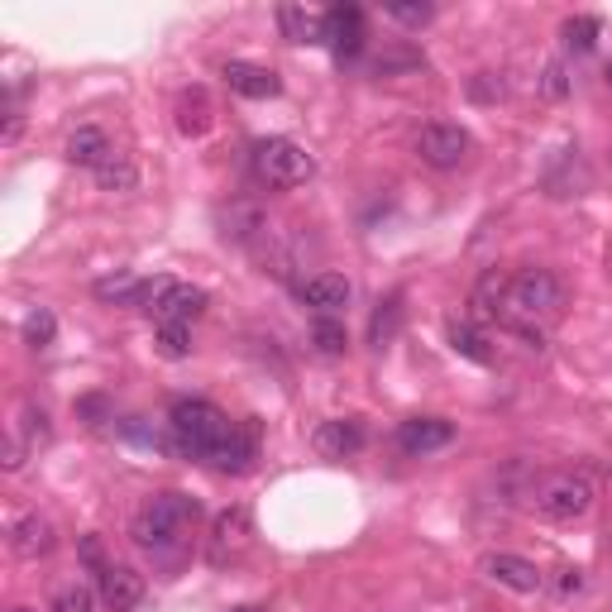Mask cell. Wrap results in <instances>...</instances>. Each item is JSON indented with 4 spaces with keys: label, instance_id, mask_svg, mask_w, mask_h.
I'll list each match as a JSON object with an SVG mask.
<instances>
[{
    "label": "cell",
    "instance_id": "obj_1",
    "mask_svg": "<svg viewBox=\"0 0 612 612\" xmlns=\"http://www.w3.org/2000/svg\"><path fill=\"white\" fill-rule=\"evenodd\" d=\"M570 306V287L551 268H517L507 278V302L497 326L522 335L526 349H545V326H555Z\"/></svg>",
    "mask_w": 612,
    "mask_h": 612
},
{
    "label": "cell",
    "instance_id": "obj_2",
    "mask_svg": "<svg viewBox=\"0 0 612 612\" xmlns=\"http://www.w3.org/2000/svg\"><path fill=\"white\" fill-rule=\"evenodd\" d=\"M201 517V503L197 497H187V493H154L149 503H144L135 512V522H130V536L144 555H154V560H177L187 551V531L191 522Z\"/></svg>",
    "mask_w": 612,
    "mask_h": 612
},
{
    "label": "cell",
    "instance_id": "obj_3",
    "mask_svg": "<svg viewBox=\"0 0 612 612\" xmlns=\"http://www.w3.org/2000/svg\"><path fill=\"white\" fill-rule=\"evenodd\" d=\"M230 431H235V422L206 397H182V402H172V412H168V441L177 455H187V460H216V450L230 441Z\"/></svg>",
    "mask_w": 612,
    "mask_h": 612
},
{
    "label": "cell",
    "instance_id": "obj_4",
    "mask_svg": "<svg viewBox=\"0 0 612 612\" xmlns=\"http://www.w3.org/2000/svg\"><path fill=\"white\" fill-rule=\"evenodd\" d=\"M526 503L545 522H579L593 512V503H599V483H593L584 470H555V474L531 483Z\"/></svg>",
    "mask_w": 612,
    "mask_h": 612
},
{
    "label": "cell",
    "instance_id": "obj_5",
    "mask_svg": "<svg viewBox=\"0 0 612 612\" xmlns=\"http://www.w3.org/2000/svg\"><path fill=\"white\" fill-rule=\"evenodd\" d=\"M249 168H254V177H259L264 187H273V191H293V187H302V182H312L316 158L306 154L297 139L273 135V139H259V144H254Z\"/></svg>",
    "mask_w": 612,
    "mask_h": 612
},
{
    "label": "cell",
    "instance_id": "obj_6",
    "mask_svg": "<svg viewBox=\"0 0 612 612\" xmlns=\"http://www.w3.org/2000/svg\"><path fill=\"white\" fill-rule=\"evenodd\" d=\"M474 154V139L464 125H450V120H431L416 130V158L436 172H455L464 158Z\"/></svg>",
    "mask_w": 612,
    "mask_h": 612
},
{
    "label": "cell",
    "instance_id": "obj_7",
    "mask_svg": "<svg viewBox=\"0 0 612 612\" xmlns=\"http://www.w3.org/2000/svg\"><path fill=\"white\" fill-rule=\"evenodd\" d=\"M144 302H149V316L158 320V326H191L201 312H206V293L191 283H172V278H154L149 293H144Z\"/></svg>",
    "mask_w": 612,
    "mask_h": 612
},
{
    "label": "cell",
    "instance_id": "obj_8",
    "mask_svg": "<svg viewBox=\"0 0 612 612\" xmlns=\"http://www.w3.org/2000/svg\"><path fill=\"white\" fill-rule=\"evenodd\" d=\"M249 541H254L249 507H225V512H216L211 536H206V560H211L216 570H225V565H235V560L249 551Z\"/></svg>",
    "mask_w": 612,
    "mask_h": 612
},
{
    "label": "cell",
    "instance_id": "obj_9",
    "mask_svg": "<svg viewBox=\"0 0 612 612\" xmlns=\"http://www.w3.org/2000/svg\"><path fill=\"white\" fill-rule=\"evenodd\" d=\"M320 43H330L335 58H354L364 48V10L359 6H330L320 14Z\"/></svg>",
    "mask_w": 612,
    "mask_h": 612
},
{
    "label": "cell",
    "instance_id": "obj_10",
    "mask_svg": "<svg viewBox=\"0 0 612 612\" xmlns=\"http://www.w3.org/2000/svg\"><path fill=\"white\" fill-rule=\"evenodd\" d=\"M450 441H455V426H450L445 416H407V422L397 426V450L412 460L436 455V450H445Z\"/></svg>",
    "mask_w": 612,
    "mask_h": 612
},
{
    "label": "cell",
    "instance_id": "obj_11",
    "mask_svg": "<svg viewBox=\"0 0 612 612\" xmlns=\"http://www.w3.org/2000/svg\"><path fill=\"white\" fill-rule=\"evenodd\" d=\"M349 297H354V287H349L345 273H312V278L297 283V302L312 306L316 316H340L349 306Z\"/></svg>",
    "mask_w": 612,
    "mask_h": 612
},
{
    "label": "cell",
    "instance_id": "obj_12",
    "mask_svg": "<svg viewBox=\"0 0 612 612\" xmlns=\"http://www.w3.org/2000/svg\"><path fill=\"white\" fill-rule=\"evenodd\" d=\"M312 445H316V455H326V460H349L368 445V431H364L359 416H330V422L316 426Z\"/></svg>",
    "mask_w": 612,
    "mask_h": 612
},
{
    "label": "cell",
    "instance_id": "obj_13",
    "mask_svg": "<svg viewBox=\"0 0 612 612\" xmlns=\"http://www.w3.org/2000/svg\"><path fill=\"white\" fill-rule=\"evenodd\" d=\"M483 574L493 579L497 589H512V593H541V584H545V574L531 565V560H522V555H512V551H493V555H483V565H478Z\"/></svg>",
    "mask_w": 612,
    "mask_h": 612
},
{
    "label": "cell",
    "instance_id": "obj_14",
    "mask_svg": "<svg viewBox=\"0 0 612 612\" xmlns=\"http://www.w3.org/2000/svg\"><path fill=\"white\" fill-rule=\"evenodd\" d=\"M53 545H58V526L48 522L43 512H24V517H14L10 551L20 560H43V555H53Z\"/></svg>",
    "mask_w": 612,
    "mask_h": 612
},
{
    "label": "cell",
    "instance_id": "obj_15",
    "mask_svg": "<svg viewBox=\"0 0 612 612\" xmlns=\"http://www.w3.org/2000/svg\"><path fill=\"white\" fill-rule=\"evenodd\" d=\"M225 87L235 96H245V101H268V96L283 91V77L273 68H259V62H225Z\"/></svg>",
    "mask_w": 612,
    "mask_h": 612
},
{
    "label": "cell",
    "instance_id": "obj_16",
    "mask_svg": "<svg viewBox=\"0 0 612 612\" xmlns=\"http://www.w3.org/2000/svg\"><path fill=\"white\" fill-rule=\"evenodd\" d=\"M96 593H101V603L110 612H135L144 603V579L130 565H101V584H96Z\"/></svg>",
    "mask_w": 612,
    "mask_h": 612
},
{
    "label": "cell",
    "instance_id": "obj_17",
    "mask_svg": "<svg viewBox=\"0 0 612 612\" xmlns=\"http://www.w3.org/2000/svg\"><path fill=\"white\" fill-rule=\"evenodd\" d=\"M254 460H259V426H254V422H235L230 441L216 450L211 464H216L220 474H249Z\"/></svg>",
    "mask_w": 612,
    "mask_h": 612
},
{
    "label": "cell",
    "instance_id": "obj_18",
    "mask_svg": "<svg viewBox=\"0 0 612 612\" xmlns=\"http://www.w3.org/2000/svg\"><path fill=\"white\" fill-rule=\"evenodd\" d=\"M220 235L235 239V245H259V239H268V216L259 201H235L220 211Z\"/></svg>",
    "mask_w": 612,
    "mask_h": 612
},
{
    "label": "cell",
    "instance_id": "obj_19",
    "mask_svg": "<svg viewBox=\"0 0 612 612\" xmlns=\"http://www.w3.org/2000/svg\"><path fill=\"white\" fill-rule=\"evenodd\" d=\"M62 154H68V164L91 168V172H96V168H101L116 149H110V135L101 130V125H82V130H72V135H68V149H62Z\"/></svg>",
    "mask_w": 612,
    "mask_h": 612
},
{
    "label": "cell",
    "instance_id": "obj_20",
    "mask_svg": "<svg viewBox=\"0 0 612 612\" xmlns=\"http://www.w3.org/2000/svg\"><path fill=\"white\" fill-rule=\"evenodd\" d=\"M177 130H182L187 139H201L206 130H211V101H206L201 87L182 91V101H177Z\"/></svg>",
    "mask_w": 612,
    "mask_h": 612
},
{
    "label": "cell",
    "instance_id": "obj_21",
    "mask_svg": "<svg viewBox=\"0 0 612 612\" xmlns=\"http://www.w3.org/2000/svg\"><path fill=\"white\" fill-rule=\"evenodd\" d=\"M445 330H450V345H455L464 359H474V364H493V359H497V349H488V335H483L474 320H460V316H455Z\"/></svg>",
    "mask_w": 612,
    "mask_h": 612
},
{
    "label": "cell",
    "instance_id": "obj_22",
    "mask_svg": "<svg viewBox=\"0 0 612 612\" xmlns=\"http://www.w3.org/2000/svg\"><path fill=\"white\" fill-rule=\"evenodd\" d=\"M278 24H283V39H293V43H320V14H312V10L283 6V10H278Z\"/></svg>",
    "mask_w": 612,
    "mask_h": 612
},
{
    "label": "cell",
    "instance_id": "obj_23",
    "mask_svg": "<svg viewBox=\"0 0 612 612\" xmlns=\"http://www.w3.org/2000/svg\"><path fill=\"white\" fill-rule=\"evenodd\" d=\"M91 177L101 182V191H135V187H139V168H135L125 154H110Z\"/></svg>",
    "mask_w": 612,
    "mask_h": 612
},
{
    "label": "cell",
    "instance_id": "obj_24",
    "mask_svg": "<svg viewBox=\"0 0 612 612\" xmlns=\"http://www.w3.org/2000/svg\"><path fill=\"white\" fill-rule=\"evenodd\" d=\"M91 293L101 297V302H144L149 283H139L135 273H110V278H96Z\"/></svg>",
    "mask_w": 612,
    "mask_h": 612
},
{
    "label": "cell",
    "instance_id": "obj_25",
    "mask_svg": "<svg viewBox=\"0 0 612 612\" xmlns=\"http://www.w3.org/2000/svg\"><path fill=\"white\" fill-rule=\"evenodd\" d=\"M312 345H316V354L335 359V354H345L349 335H345V326H340L335 316H316V320H312Z\"/></svg>",
    "mask_w": 612,
    "mask_h": 612
},
{
    "label": "cell",
    "instance_id": "obj_26",
    "mask_svg": "<svg viewBox=\"0 0 612 612\" xmlns=\"http://www.w3.org/2000/svg\"><path fill=\"white\" fill-rule=\"evenodd\" d=\"M599 34H603V24L593 20V14H574V20H565V48L570 53H593V48H599Z\"/></svg>",
    "mask_w": 612,
    "mask_h": 612
},
{
    "label": "cell",
    "instance_id": "obj_27",
    "mask_svg": "<svg viewBox=\"0 0 612 612\" xmlns=\"http://www.w3.org/2000/svg\"><path fill=\"white\" fill-rule=\"evenodd\" d=\"M397 326H402V297H388V302H378V312H374V320H368V340H374L378 349L393 340L397 335Z\"/></svg>",
    "mask_w": 612,
    "mask_h": 612
},
{
    "label": "cell",
    "instance_id": "obj_28",
    "mask_svg": "<svg viewBox=\"0 0 612 612\" xmlns=\"http://www.w3.org/2000/svg\"><path fill=\"white\" fill-rule=\"evenodd\" d=\"M96 593L87 584H77V579H68V584L53 589V599H48V612H91Z\"/></svg>",
    "mask_w": 612,
    "mask_h": 612
},
{
    "label": "cell",
    "instance_id": "obj_29",
    "mask_svg": "<svg viewBox=\"0 0 612 612\" xmlns=\"http://www.w3.org/2000/svg\"><path fill=\"white\" fill-rule=\"evenodd\" d=\"M14 431H20V436L29 441V450H39V445L53 441V426H48V412H43V407H34V402H29V407L20 412V422H14Z\"/></svg>",
    "mask_w": 612,
    "mask_h": 612
},
{
    "label": "cell",
    "instance_id": "obj_30",
    "mask_svg": "<svg viewBox=\"0 0 612 612\" xmlns=\"http://www.w3.org/2000/svg\"><path fill=\"white\" fill-rule=\"evenodd\" d=\"M158 354H164V359H187V354H191V326H177V320H172V326H158Z\"/></svg>",
    "mask_w": 612,
    "mask_h": 612
},
{
    "label": "cell",
    "instance_id": "obj_31",
    "mask_svg": "<svg viewBox=\"0 0 612 612\" xmlns=\"http://www.w3.org/2000/svg\"><path fill=\"white\" fill-rule=\"evenodd\" d=\"M53 335H58V320H53V312H29L24 316V340H29V349H48L53 345Z\"/></svg>",
    "mask_w": 612,
    "mask_h": 612
},
{
    "label": "cell",
    "instance_id": "obj_32",
    "mask_svg": "<svg viewBox=\"0 0 612 612\" xmlns=\"http://www.w3.org/2000/svg\"><path fill=\"white\" fill-rule=\"evenodd\" d=\"M402 68H426V58L416 53V48H388V53H378V62H374V72L378 77H393V72H402Z\"/></svg>",
    "mask_w": 612,
    "mask_h": 612
},
{
    "label": "cell",
    "instance_id": "obj_33",
    "mask_svg": "<svg viewBox=\"0 0 612 612\" xmlns=\"http://www.w3.org/2000/svg\"><path fill=\"white\" fill-rule=\"evenodd\" d=\"M383 14H388V20H397V24H407V29H426L431 20H436V6H383Z\"/></svg>",
    "mask_w": 612,
    "mask_h": 612
},
{
    "label": "cell",
    "instance_id": "obj_34",
    "mask_svg": "<svg viewBox=\"0 0 612 612\" xmlns=\"http://www.w3.org/2000/svg\"><path fill=\"white\" fill-rule=\"evenodd\" d=\"M565 91H570V77H565V62H545V72H541V96H551V101H565Z\"/></svg>",
    "mask_w": 612,
    "mask_h": 612
},
{
    "label": "cell",
    "instance_id": "obj_35",
    "mask_svg": "<svg viewBox=\"0 0 612 612\" xmlns=\"http://www.w3.org/2000/svg\"><path fill=\"white\" fill-rule=\"evenodd\" d=\"M470 96H474V101H503V96H507V82H503L497 72H478L474 82H470Z\"/></svg>",
    "mask_w": 612,
    "mask_h": 612
},
{
    "label": "cell",
    "instance_id": "obj_36",
    "mask_svg": "<svg viewBox=\"0 0 612 612\" xmlns=\"http://www.w3.org/2000/svg\"><path fill=\"white\" fill-rule=\"evenodd\" d=\"M24 460H29V441L20 436V431H10V441H6V474H20Z\"/></svg>",
    "mask_w": 612,
    "mask_h": 612
},
{
    "label": "cell",
    "instance_id": "obj_37",
    "mask_svg": "<svg viewBox=\"0 0 612 612\" xmlns=\"http://www.w3.org/2000/svg\"><path fill=\"white\" fill-rule=\"evenodd\" d=\"M579 589H584V570L565 565V570H560V579H555V593H560V599H574Z\"/></svg>",
    "mask_w": 612,
    "mask_h": 612
},
{
    "label": "cell",
    "instance_id": "obj_38",
    "mask_svg": "<svg viewBox=\"0 0 612 612\" xmlns=\"http://www.w3.org/2000/svg\"><path fill=\"white\" fill-rule=\"evenodd\" d=\"M10 612H34V608H10Z\"/></svg>",
    "mask_w": 612,
    "mask_h": 612
},
{
    "label": "cell",
    "instance_id": "obj_39",
    "mask_svg": "<svg viewBox=\"0 0 612 612\" xmlns=\"http://www.w3.org/2000/svg\"><path fill=\"white\" fill-rule=\"evenodd\" d=\"M239 612H259V608H239Z\"/></svg>",
    "mask_w": 612,
    "mask_h": 612
},
{
    "label": "cell",
    "instance_id": "obj_40",
    "mask_svg": "<svg viewBox=\"0 0 612 612\" xmlns=\"http://www.w3.org/2000/svg\"><path fill=\"white\" fill-rule=\"evenodd\" d=\"M608 82H612V68H608Z\"/></svg>",
    "mask_w": 612,
    "mask_h": 612
}]
</instances>
